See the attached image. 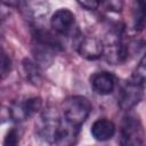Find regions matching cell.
Returning <instances> with one entry per match:
<instances>
[{
	"label": "cell",
	"mask_w": 146,
	"mask_h": 146,
	"mask_svg": "<svg viewBox=\"0 0 146 146\" xmlns=\"http://www.w3.org/2000/svg\"><path fill=\"white\" fill-rule=\"evenodd\" d=\"M62 119L63 117L58 115L56 110L51 107L44 110L35 122V133L42 140L49 144H55L60 128Z\"/></svg>",
	"instance_id": "obj_2"
},
{
	"label": "cell",
	"mask_w": 146,
	"mask_h": 146,
	"mask_svg": "<svg viewBox=\"0 0 146 146\" xmlns=\"http://www.w3.org/2000/svg\"><path fill=\"white\" fill-rule=\"evenodd\" d=\"M13 64H11V59L9 58V56L2 50V56H1V78L5 79L11 71Z\"/></svg>",
	"instance_id": "obj_18"
},
{
	"label": "cell",
	"mask_w": 146,
	"mask_h": 146,
	"mask_svg": "<svg viewBox=\"0 0 146 146\" xmlns=\"http://www.w3.org/2000/svg\"><path fill=\"white\" fill-rule=\"evenodd\" d=\"M78 3L87 10H96L100 6V0H76Z\"/></svg>",
	"instance_id": "obj_19"
},
{
	"label": "cell",
	"mask_w": 146,
	"mask_h": 146,
	"mask_svg": "<svg viewBox=\"0 0 146 146\" xmlns=\"http://www.w3.org/2000/svg\"><path fill=\"white\" fill-rule=\"evenodd\" d=\"M91 111L92 105L84 96H71L63 103V117L79 128L87 121Z\"/></svg>",
	"instance_id": "obj_1"
},
{
	"label": "cell",
	"mask_w": 146,
	"mask_h": 146,
	"mask_svg": "<svg viewBox=\"0 0 146 146\" xmlns=\"http://www.w3.org/2000/svg\"><path fill=\"white\" fill-rule=\"evenodd\" d=\"M90 86L92 90L102 96L110 95L115 88V78L111 72L100 71L90 76Z\"/></svg>",
	"instance_id": "obj_8"
},
{
	"label": "cell",
	"mask_w": 146,
	"mask_h": 146,
	"mask_svg": "<svg viewBox=\"0 0 146 146\" xmlns=\"http://www.w3.org/2000/svg\"><path fill=\"white\" fill-rule=\"evenodd\" d=\"M144 96V87L132 79L124 82L119 90L117 106L122 111H130L140 103Z\"/></svg>",
	"instance_id": "obj_5"
},
{
	"label": "cell",
	"mask_w": 146,
	"mask_h": 146,
	"mask_svg": "<svg viewBox=\"0 0 146 146\" xmlns=\"http://www.w3.org/2000/svg\"><path fill=\"white\" fill-rule=\"evenodd\" d=\"M23 70L26 76V80L30 81V83L36 86L41 81V67L33 60L25 58L23 59Z\"/></svg>",
	"instance_id": "obj_13"
},
{
	"label": "cell",
	"mask_w": 146,
	"mask_h": 146,
	"mask_svg": "<svg viewBox=\"0 0 146 146\" xmlns=\"http://www.w3.org/2000/svg\"><path fill=\"white\" fill-rule=\"evenodd\" d=\"M42 106V99L40 97H23L14 100L9 106V117L11 121L19 123L29 120L31 116L36 114Z\"/></svg>",
	"instance_id": "obj_3"
},
{
	"label": "cell",
	"mask_w": 146,
	"mask_h": 146,
	"mask_svg": "<svg viewBox=\"0 0 146 146\" xmlns=\"http://www.w3.org/2000/svg\"><path fill=\"white\" fill-rule=\"evenodd\" d=\"M131 79L137 83L141 84L144 88L146 87V54L143 56V58L139 60L138 65L133 70Z\"/></svg>",
	"instance_id": "obj_15"
},
{
	"label": "cell",
	"mask_w": 146,
	"mask_h": 146,
	"mask_svg": "<svg viewBox=\"0 0 146 146\" xmlns=\"http://www.w3.org/2000/svg\"><path fill=\"white\" fill-rule=\"evenodd\" d=\"M19 139H21L19 130H17L16 128H13L7 132V135L5 137V140H3V145H6V146H16L19 143Z\"/></svg>",
	"instance_id": "obj_17"
},
{
	"label": "cell",
	"mask_w": 146,
	"mask_h": 146,
	"mask_svg": "<svg viewBox=\"0 0 146 146\" xmlns=\"http://www.w3.org/2000/svg\"><path fill=\"white\" fill-rule=\"evenodd\" d=\"M78 54L87 60H96L104 54V42L96 36H81L76 42Z\"/></svg>",
	"instance_id": "obj_7"
},
{
	"label": "cell",
	"mask_w": 146,
	"mask_h": 146,
	"mask_svg": "<svg viewBox=\"0 0 146 146\" xmlns=\"http://www.w3.org/2000/svg\"><path fill=\"white\" fill-rule=\"evenodd\" d=\"M145 143H146V136L139 117L135 114H127L121 123L120 144L143 145Z\"/></svg>",
	"instance_id": "obj_4"
},
{
	"label": "cell",
	"mask_w": 146,
	"mask_h": 146,
	"mask_svg": "<svg viewBox=\"0 0 146 146\" xmlns=\"http://www.w3.org/2000/svg\"><path fill=\"white\" fill-rule=\"evenodd\" d=\"M50 26L58 35L67 36L73 32L75 26V15L67 8H59L52 14Z\"/></svg>",
	"instance_id": "obj_6"
},
{
	"label": "cell",
	"mask_w": 146,
	"mask_h": 146,
	"mask_svg": "<svg viewBox=\"0 0 146 146\" xmlns=\"http://www.w3.org/2000/svg\"><path fill=\"white\" fill-rule=\"evenodd\" d=\"M146 24V0H137V6L135 8L133 25L135 29L141 31Z\"/></svg>",
	"instance_id": "obj_14"
},
{
	"label": "cell",
	"mask_w": 146,
	"mask_h": 146,
	"mask_svg": "<svg viewBox=\"0 0 146 146\" xmlns=\"http://www.w3.org/2000/svg\"><path fill=\"white\" fill-rule=\"evenodd\" d=\"M55 51L52 48L47 47L44 44L41 43H36L32 50L33 52V57H34V62L41 67V68H46L48 66L51 65V63L55 59Z\"/></svg>",
	"instance_id": "obj_12"
},
{
	"label": "cell",
	"mask_w": 146,
	"mask_h": 146,
	"mask_svg": "<svg viewBox=\"0 0 146 146\" xmlns=\"http://www.w3.org/2000/svg\"><path fill=\"white\" fill-rule=\"evenodd\" d=\"M80 128L70 123L67 120H65L64 117L62 119V123H60V128L56 138V143L55 145H60V146H66V145H72L75 143L78 135H79Z\"/></svg>",
	"instance_id": "obj_11"
},
{
	"label": "cell",
	"mask_w": 146,
	"mask_h": 146,
	"mask_svg": "<svg viewBox=\"0 0 146 146\" xmlns=\"http://www.w3.org/2000/svg\"><path fill=\"white\" fill-rule=\"evenodd\" d=\"M24 13L26 17L34 24V26H40V24L46 19L50 11V7L44 0L27 1L25 5Z\"/></svg>",
	"instance_id": "obj_9"
},
{
	"label": "cell",
	"mask_w": 146,
	"mask_h": 146,
	"mask_svg": "<svg viewBox=\"0 0 146 146\" xmlns=\"http://www.w3.org/2000/svg\"><path fill=\"white\" fill-rule=\"evenodd\" d=\"M115 124L113 121L106 117H102L96 120L90 129V133L94 137V139L98 141H106L113 138L115 135Z\"/></svg>",
	"instance_id": "obj_10"
},
{
	"label": "cell",
	"mask_w": 146,
	"mask_h": 146,
	"mask_svg": "<svg viewBox=\"0 0 146 146\" xmlns=\"http://www.w3.org/2000/svg\"><path fill=\"white\" fill-rule=\"evenodd\" d=\"M100 5L110 13H121L123 9V0H100Z\"/></svg>",
	"instance_id": "obj_16"
},
{
	"label": "cell",
	"mask_w": 146,
	"mask_h": 146,
	"mask_svg": "<svg viewBox=\"0 0 146 146\" xmlns=\"http://www.w3.org/2000/svg\"><path fill=\"white\" fill-rule=\"evenodd\" d=\"M3 5L8 6V7H18V6H23L25 5L29 0H1Z\"/></svg>",
	"instance_id": "obj_20"
}]
</instances>
